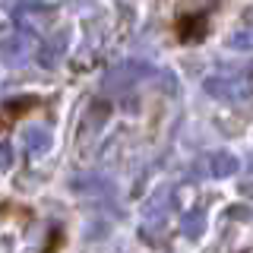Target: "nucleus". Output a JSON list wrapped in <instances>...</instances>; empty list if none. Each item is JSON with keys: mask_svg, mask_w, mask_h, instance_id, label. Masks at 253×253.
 I'll list each match as a JSON object with an SVG mask.
<instances>
[{"mask_svg": "<svg viewBox=\"0 0 253 253\" xmlns=\"http://www.w3.org/2000/svg\"><path fill=\"white\" fill-rule=\"evenodd\" d=\"M32 51H35V38H32L29 32H16V35L0 42V60H3L6 67H22V63H29Z\"/></svg>", "mask_w": 253, "mask_h": 253, "instance_id": "obj_1", "label": "nucleus"}, {"mask_svg": "<svg viewBox=\"0 0 253 253\" xmlns=\"http://www.w3.org/2000/svg\"><path fill=\"white\" fill-rule=\"evenodd\" d=\"M203 89L212 95V98L218 101H228V105H234V101H244V98H253V89L244 83H234V79L228 76H209L203 83Z\"/></svg>", "mask_w": 253, "mask_h": 253, "instance_id": "obj_2", "label": "nucleus"}, {"mask_svg": "<svg viewBox=\"0 0 253 253\" xmlns=\"http://www.w3.org/2000/svg\"><path fill=\"white\" fill-rule=\"evenodd\" d=\"M152 73H155V70L149 67V63L126 60V63L114 67V70L105 76V89H126V85H133L136 79H146V76H152Z\"/></svg>", "mask_w": 253, "mask_h": 253, "instance_id": "obj_3", "label": "nucleus"}, {"mask_svg": "<svg viewBox=\"0 0 253 253\" xmlns=\"http://www.w3.org/2000/svg\"><path fill=\"white\" fill-rule=\"evenodd\" d=\"M51 146V133L44 130V126H38V124H32L22 130V149L32 155H38V152H44V149Z\"/></svg>", "mask_w": 253, "mask_h": 253, "instance_id": "obj_4", "label": "nucleus"}, {"mask_svg": "<svg viewBox=\"0 0 253 253\" xmlns=\"http://www.w3.org/2000/svg\"><path fill=\"white\" fill-rule=\"evenodd\" d=\"M209 165H212V174H215V177H231V174H237V168H241L237 155H231V152H215Z\"/></svg>", "mask_w": 253, "mask_h": 253, "instance_id": "obj_5", "label": "nucleus"}, {"mask_svg": "<svg viewBox=\"0 0 253 253\" xmlns=\"http://www.w3.org/2000/svg\"><path fill=\"white\" fill-rule=\"evenodd\" d=\"M180 231H184L187 237H200L203 231H206V212L203 209H193V212H187L184 218H180Z\"/></svg>", "mask_w": 253, "mask_h": 253, "instance_id": "obj_6", "label": "nucleus"}, {"mask_svg": "<svg viewBox=\"0 0 253 253\" xmlns=\"http://www.w3.org/2000/svg\"><path fill=\"white\" fill-rule=\"evenodd\" d=\"M63 42H67L63 32L57 38H51V42H44V47H42V63H44V67H54V63L63 57Z\"/></svg>", "mask_w": 253, "mask_h": 253, "instance_id": "obj_7", "label": "nucleus"}, {"mask_svg": "<svg viewBox=\"0 0 253 253\" xmlns=\"http://www.w3.org/2000/svg\"><path fill=\"white\" fill-rule=\"evenodd\" d=\"M228 47H234V51H253V29L234 32V35L228 38Z\"/></svg>", "mask_w": 253, "mask_h": 253, "instance_id": "obj_8", "label": "nucleus"}, {"mask_svg": "<svg viewBox=\"0 0 253 253\" xmlns=\"http://www.w3.org/2000/svg\"><path fill=\"white\" fill-rule=\"evenodd\" d=\"M225 218L228 221H250L253 212H250V206H231V209H225Z\"/></svg>", "mask_w": 253, "mask_h": 253, "instance_id": "obj_9", "label": "nucleus"}, {"mask_svg": "<svg viewBox=\"0 0 253 253\" xmlns=\"http://www.w3.org/2000/svg\"><path fill=\"white\" fill-rule=\"evenodd\" d=\"M10 165H13V152H10V146H6V142H0V174L10 171Z\"/></svg>", "mask_w": 253, "mask_h": 253, "instance_id": "obj_10", "label": "nucleus"}, {"mask_svg": "<svg viewBox=\"0 0 253 253\" xmlns=\"http://www.w3.org/2000/svg\"><path fill=\"white\" fill-rule=\"evenodd\" d=\"M241 193H244V196H253V184H244V187H241Z\"/></svg>", "mask_w": 253, "mask_h": 253, "instance_id": "obj_11", "label": "nucleus"}]
</instances>
